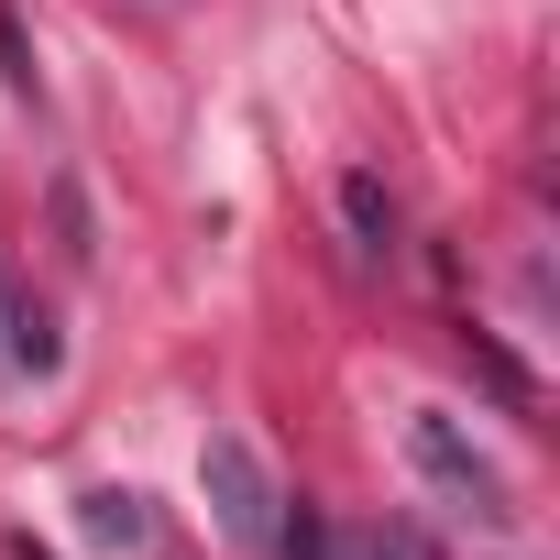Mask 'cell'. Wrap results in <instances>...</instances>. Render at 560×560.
<instances>
[{
  "label": "cell",
  "instance_id": "52a82bcc",
  "mask_svg": "<svg viewBox=\"0 0 560 560\" xmlns=\"http://www.w3.org/2000/svg\"><path fill=\"white\" fill-rule=\"evenodd\" d=\"M352 560H440V538H429L418 516H385V527H363V538H352Z\"/></svg>",
  "mask_w": 560,
  "mask_h": 560
},
{
  "label": "cell",
  "instance_id": "5b68a950",
  "mask_svg": "<svg viewBox=\"0 0 560 560\" xmlns=\"http://www.w3.org/2000/svg\"><path fill=\"white\" fill-rule=\"evenodd\" d=\"M78 516H89V538H100V549H143V538H154V516H143V494H121V483H100V494H78Z\"/></svg>",
  "mask_w": 560,
  "mask_h": 560
},
{
  "label": "cell",
  "instance_id": "3957f363",
  "mask_svg": "<svg viewBox=\"0 0 560 560\" xmlns=\"http://www.w3.org/2000/svg\"><path fill=\"white\" fill-rule=\"evenodd\" d=\"M56 363H67V341H56V319L34 308V287H23V275L0 264V374H23V385H45Z\"/></svg>",
  "mask_w": 560,
  "mask_h": 560
},
{
  "label": "cell",
  "instance_id": "277c9868",
  "mask_svg": "<svg viewBox=\"0 0 560 560\" xmlns=\"http://www.w3.org/2000/svg\"><path fill=\"white\" fill-rule=\"evenodd\" d=\"M341 231H352L363 264L396 253V198H385V176H341Z\"/></svg>",
  "mask_w": 560,
  "mask_h": 560
},
{
  "label": "cell",
  "instance_id": "7a4b0ae2",
  "mask_svg": "<svg viewBox=\"0 0 560 560\" xmlns=\"http://www.w3.org/2000/svg\"><path fill=\"white\" fill-rule=\"evenodd\" d=\"M198 494H209L220 538H242V549H275V516H287V483L264 472V451H253L242 429H209V440H198Z\"/></svg>",
  "mask_w": 560,
  "mask_h": 560
},
{
  "label": "cell",
  "instance_id": "ba28073f",
  "mask_svg": "<svg viewBox=\"0 0 560 560\" xmlns=\"http://www.w3.org/2000/svg\"><path fill=\"white\" fill-rule=\"evenodd\" d=\"M0 78H12V100H34V45H23L12 12H0Z\"/></svg>",
  "mask_w": 560,
  "mask_h": 560
},
{
  "label": "cell",
  "instance_id": "9c48e42d",
  "mask_svg": "<svg viewBox=\"0 0 560 560\" xmlns=\"http://www.w3.org/2000/svg\"><path fill=\"white\" fill-rule=\"evenodd\" d=\"M12 560H45V549H34V538H12Z\"/></svg>",
  "mask_w": 560,
  "mask_h": 560
},
{
  "label": "cell",
  "instance_id": "8992f818",
  "mask_svg": "<svg viewBox=\"0 0 560 560\" xmlns=\"http://www.w3.org/2000/svg\"><path fill=\"white\" fill-rule=\"evenodd\" d=\"M275 560H352V538H341L330 516L298 505V516H275Z\"/></svg>",
  "mask_w": 560,
  "mask_h": 560
},
{
  "label": "cell",
  "instance_id": "6da1fadb",
  "mask_svg": "<svg viewBox=\"0 0 560 560\" xmlns=\"http://www.w3.org/2000/svg\"><path fill=\"white\" fill-rule=\"evenodd\" d=\"M407 472L451 505V516H472V527H505L516 516V494H505V472L472 451V429L451 418V407H407Z\"/></svg>",
  "mask_w": 560,
  "mask_h": 560
}]
</instances>
